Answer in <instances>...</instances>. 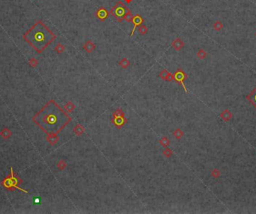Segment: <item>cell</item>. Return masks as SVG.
<instances>
[{"label":"cell","instance_id":"obj_29","mask_svg":"<svg viewBox=\"0 0 256 214\" xmlns=\"http://www.w3.org/2000/svg\"><path fill=\"white\" fill-rule=\"evenodd\" d=\"M124 116V113L121 111L120 109L115 110L113 113V117H117V116Z\"/></svg>","mask_w":256,"mask_h":214},{"label":"cell","instance_id":"obj_25","mask_svg":"<svg viewBox=\"0 0 256 214\" xmlns=\"http://www.w3.org/2000/svg\"><path fill=\"white\" fill-rule=\"evenodd\" d=\"M133 16L132 13H131V11H130L129 12H127V13L126 14L124 20H125V21L128 22V23H131V22H132V20H133Z\"/></svg>","mask_w":256,"mask_h":214},{"label":"cell","instance_id":"obj_13","mask_svg":"<svg viewBox=\"0 0 256 214\" xmlns=\"http://www.w3.org/2000/svg\"><path fill=\"white\" fill-rule=\"evenodd\" d=\"M73 132H74L76 136H81L85 132V129L82 127V126L81 125H77L76 126H75V128L73 129Z\"/></svg>","mask_w":256,"mask_h":214},{"label":"cell","instance_id":"obj_4","mask_svg":"<svg viewBox=\"0 0 256 214\" xmlns=\"http://www.w3.org/2000/svg\"><path fill=\"white\" fill-rule=\"evenodd\" d=\"M187 78H188V76L184 73L182 69L177 70L174 74V80L183 87L184 90H185L186 93H188V90H187V87H186L185 84H184V82H185V80H187Z\"/></svg>","mask_w":256,"mask_h":214},{"label":"cell","instance_id":"obj_18","mask_svg":"<svg viewBox=\"0 0 256 214\" xmlns=\"http://www.w3.org/2000/svg\"><path fill=\"white\" fill-rule=\"evenodd\" d=\"M159 143H160V144L161 145V146H163V147H167V146L170 144L169 140H168L166 137H162L160 140V141H159Z\"/></svg>","mask_w":256,"mask_h":214},{"label":"cell","instance_id":"obj_23","mask_svg":"<svg viewBox=\"0 0 256 214\" xmlns=\"http://www.w3.org/2000/svg\"><path fill=\"white\" fill-rule=\"evenodd\" d=\"M54 50H55L58 54H61V53H62L65 51V46L62 44H61V43H58L55 46V48H54Z\"/></svg>","mask_w":256,"mask_h":214},{"label":"cell","instance_id":"obj_21","mask_svg":"<svg viewBox=\"0 0 256 214\" xmlns=\"http://www.w3.org/2000/svg\"><path fill=\"white\" fill-rule=\"evenodd\" d=\"M47 140L51 145H54L58 142V140H59V137H57V135H50L48 137Z\"/></svg>","mask_w":256,"mask_h":214},{"label":"cell","instance_id":"obj_19","mask_svg":"<svg viewBox=\"0 0 256 214\" xmlns=\"http://www.w3.org/2000/svg\"><path fill=\"white\" fill-rule=\"evenodd\" d=\"M65 108L67 111L71 113V112H72L75 109V105L73 104V102H71V101H68V102L65 105Z\"/></svg>","mask_w":256,"mask_h":214},{"label":"cell","instance_id":"obj_32","mask_svg":"<svg viewBox=\"0 0 256 214\" xmlns=\"http://www.w3.org/2000/svg\"><path fill=\"white\" fill-rule=\"evenodd\" d=\"M255 37H256V32H255Z\"/></svg>","mask_w":256,"mask_h":214},{"label":"cell","instance_id":"obj_6","mask_svg":"<svg viewBox=\"0 0 256 214\" xmlns=\"http://www.w3.org/2000/svg\"><path fill=\"white\" fill-rule=\"evenodd\" d=\"M132 23L133 24V28L132 32H131L130 33V37H133L134 32H135L136 29L137 27H139V26H141L143 23H144V19L140 16L139 14H136L133 17V18Z\"/></svg>","mask_w":256,"mask_h":214},{"label":"cell","instance_id":"obj_11","mask_svg":"<svg viewBox=\"0 0 256 214\" xmlns=\"http://www.w3.org/2000/svg\"><path fill=\"white\" fill-rule=\"evenodd\" d=\"M171 46L174 48V50L176 51H180L182 49L184 46V43L183 40L180 38H176L174 41L171 43Z\"/></svg>","mask_w":256,"mask_h":214},{"label":"cell","instance_id":"obj_28","mask_svg":"<svg viewBox=\"0 0 256 214\" xmlns=\"http://www.w3.org/2000/svg\"><path fill=\"white\" fill-rule=\"evenodd\" d=\"M66 166H67V164L65 163V161H63V160H61V161L59 162V163H58V168H59V169L62 170V169H64L65 167H66Z\"/></svg>","mask_w":256,"mask_h":214},{"label":"cell","instance_id":"obj_5","mask_svg":"<svg viewBox=\"0 0 256 214\" xmlns=\"http://www.w3.org/2000/svg\"><path fill=\"white\" fill-rule=\"evenodd\" d=\"M110 15V12L104 7H101L97 10L96 12V17L99 21L104 22L105 20H107Z\"/></svg>","mask_w":256,"mask_h":214},{"label":"cell","instance_id":"obj_16","mask_svg":"<svg viewBox=\"0 0 256 214\" xmlns=\"http://www.w3.org/2000/svg\"><path fill=\"white\" fill-rule=\"evenodd\" d=\"M213 28L215 31H216V32H219V31L222 30L223 28L222 23L221 21H219V20H217V21H216L214 23H213Z\"/></svg>","mask_w":256,"mask_h":214},{"label":"cell","instance_id":"obj_31","mask_svg":"<svg viewBox=\"0 0 256 214\" xmlns=\"http://www.w3.org/2000/svg\"><path fill=\"white\" fill-rule=\"evenodd\" d=\"M125 1V2L127 3V4H130V3L131 2L133 1V0H124Z\"/></svg>","mask_w":256,"mask_h":214},{"label":"cell","instance_id":"obj_26","mask_svg":"<svg viewBox=\"0 0 256 214\" xmlns=\"http://www.w3.org/2000/svg\"><path fill=\"white\" fill-rule=\"evenodd\" d=\"M172 154L173 151H171V149H169V148H165L164 151H163V155H164L165 157H171V156L172 155Z\"/></svg>","mask_w":256,"mask_h":214},{"label":"cell","instance_id":"obj_1","mask_svg":"<svg viewBox=\"0 0 256 214\" xmlns=\"http://www.w3.org/2000/svg\"><path fill=\"white\" fill-rule=\"evenodd\" d=\"M34 123L48 136L57 135L71 122L68 113L53 100L48 101L32 118Z\"/></svg>","mask_w":256,"mask_h":214},{"label":"cell","instance_id":"obj_7","mask_svg":"<svg viewBox=\"0 0 256 214\" xmlns=\"http://www.w3.org/2000/svg\"><path fill=\"white\" fill-rule=\"evenodd\" d=\"M11 179H8V180L5 181H4V186L6 187H16V188L19 189L20 190H21V191L23 192H26L24 190H22V189H20V187H18V186H17V184H18V181H17V178H15L14 177V174H13V169H11Z\"/></svg>","mask_w":256,"mask_h":214},{"label":"cell","instance_id":"obj_12","mask_svg":"<svg viewBox=\"0 0 256 214\" xmlns=\"http://www.w3.org/2000/svg\"><path fill=\"white\" fill-rule=\"evenodd\" d=\"M95 49H96L95 44L92 43L91 41H90V40H87L85 43V44L83 45V49L88 53H91L92 51H94Z\"/></svg>","mask_w":256,"mask_h":214},{"label":"cell","instance_id":"obj_8","mask_svg":"<svg viewBox=\"0 0 256 214\" xmlns=\"http://www.w3.org/2000/svg\"><path fill=\"white\" fill-rule=\"evenodd\" d=\"M126 122H127V119L124 118V116L114 117V118L111 120V123H113V124L118 128L122 127V126L125 124Z\"/></svg>","mask_w":256,"mask_h":214},{"label":"cell","instance_id":"obj_2","mask_svg":"<svg viewBox=\"0 0 256 214\" xmlns=\"http://www.w3.org/2000/svg\"><path fill=\"white\" fill-rule=\"evenodd\" d=\"M23 39L38 54H40L56 40V35L43 21L37 20L29 30L25 32Z\"/></svg>","mask_w":256,"mask_h":214},{"label":"cell","instance_id":"obj_24","mask_svg":"<svg viewBox=\"0 0 256 214\" xmlns=\"http://www.w3.org/2000/svg\"><path fill=\"white\" fill-rule=\"evenodd\" d=\"M168 74H169V72L167 71L166 70H163L160 73V74H159V77H160V79H163V80L165 81L166 80L167 77H168Z\"/></svg>","mask_w":256,"mask_h":214},{"label":"cell","instance_id":"obj_15","mask_svg":"<svg viewBox=\"0 0 256 214\" xmlns=\"http://www.w3.org/2000/svg\"><path fill=\"white\" fill-rule=\"evenodd\" d=\"M210 175H211L213 178L217 179L219 178L220 175H221V172H220L217 168H214L210 172Z\"/></svg>","mask_w":256,"mask_h":214},{"label":"cell","instance_id":"obj_3","mask_svg":"<svg viewBox=\"0 0 256 214\" xmlns=\"http://www.w3.org/2000/svg\"><path fill=\"white\" fill-rule=\"evenodd\" d=\"M130 9H128L127 6L122 2L119 1L113 6L110 11V14L112 15L115 20L118 22H121L124 20V17H125L126 14L130 11Z\"/></svg>","mask_w":256,"mask_h":214},{"label":"cell","instance_id":"obj_17","mask_svg":"<svg viewBox=\"0 0 256 214\" xmlns=\"http://www.w3.org/2000/svg\"><path fill=\"white\" fill-rule=\"evenodd\" d=\"M207 57V52L203 49H200L197 52V57L200 60H204Z\"/></svg>","mask_w":256,"mask_h":214},{"label":"cell","instance_id":"obj_27","mask_svg":"<svg viewBox=\"0 0 256 214\" xmlns=\"http://www.w3.org/2000/svg\"><path fill=\"white\" fill-rule=\"evenodd\" d=\"M29 64L32 67H36L37 66V64H38V62H37L36 59L31 58L29 61Z\"/></svg>","mask_w":256,"mask_h":214},{"label":"cell","instance_id":"obj_10","mask_svg":"<svg viewBox=\"0 0 256 214\" xmlns=\"http://www.w3.org/2000/svg\"><path fill=\"white\" fill-rule=\"evenodd\" d=\"M219 117L225 122H229L233 117V113L229 110V109H226V110H223L221 113H220Z\"/></svg>","mask_w":256,"mask_h":214},{"label":"cell","instance_id":"obj_20","mask_svg":"<svg viewBox=\"0 0 256 214\" xmlns=\"http://www.w3.org/2000/svg\"><path fill=\"white\" fill-rule=\"evenodd\" d=\"M173 136L175 137L176 139H181L184 136V132H182V130H181L180 129H177L176 130H174V132H173Z\"/></svg>","mask_w":256,"mask_h":214},{"label":"cell","instance_id":"obj_9","mask_svg":"<svg viewBox=\"0 0 256 214\" xmlns=\"http://www.w3.org/2000/svg\"><path fill=\"white\" fill-rule=\"evenodd\" d=\"M246 98L248 100V101L250 104H252L253 107L256 109V87L252 90V91L249 94H248L246 96Z\"/></svg>","mask_w":256,"mask_h":214},{"label":"cell","instance_id":"obj_30","mask_svg":"<svg viewBox=\"0 0 256 214\" xmlns=\"http://www.w3.org/2000/svg\"><path fill=\"white\" fill-rule=\"evenodd\" d=\"M174 80V75H172L171 74V73H169V74H168V77H167V79H166V80L165 81H167V82H171V81H173Z\"/></svg>","mask_w":256,"mask_h":214},{"label":"cell","instance_id":"obj_22","mask_svg":"<svg viewBox=\"0 0 256 214\" xmlns=\"http://www.w3.org/2000/svg\"><path fill=\"white\" fill-rule=\"evenodd\" d=\"M148 28H147L146 26H144V25H141V26L139 27L138 32L140 34H142V35H145V34L148 33Z\"/></svg>","mask_w":256,"mask_h":214},{"label":"cell","instance_id":"obj_14","mask_svg":"<svg viewBox=\"0 0 256 214\" xmlns=\"http://www.w3.org/2000/svg\"><path fill=\"white\" fill-rule=\"evenodd\" d=\"M119 66L121 67L122 69H127L128 67L130 65V62L128 60L127 58H126V57H124V58L121 59V60H120L119 62Z\"/></svg>","mask_w":256,"mask_h":214}]
</instances>
